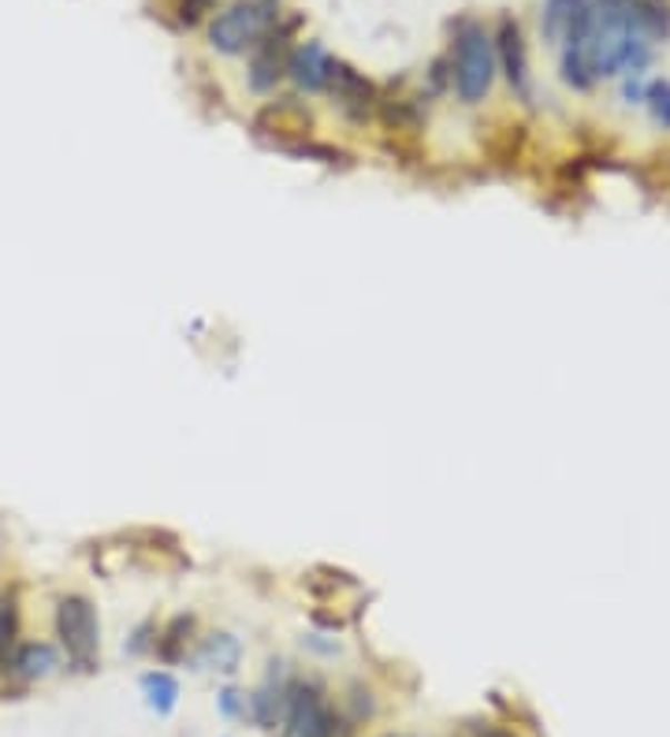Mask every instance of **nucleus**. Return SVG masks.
Masks as SVG:
<instances>
[{
  "instance_id": "1",
  "label": "nucleus",
  "mask_w": 670,
  "mask_h": 737,
  "mask_svg": "<svg viewBox=\"0 0 670 737\" xmlns=\"http://www.w3.org/2000/svg\"><path fill=\"white\" fill-rule=\"evenodd\" d=\"M451 90L462 104H481L492 93V82L499 74L496 38L492 30L477 19H459L451 27Z\"/></svg>"
},
{
  "instance_id": "2",
  "label": "nucleus",
  "mask_w": 670,
  "mask_h": 737,
  "mask_svg": "<svg viewBox=\"0 0 670 737\" xmlns=\"http://www.w3.org/2000/svg\"><path fill=\"white\" fill-rule=\"evenodd\" d=\"M283 19L280 0H231L209 23V46L223 57H242Z\"/></svg>"
},
{
  "instance_id": "3",
  "label": "nucleus",
  "mask_w": 670,
  "mask_h": 737,
  "mask_svg": "<svg viewBox=\"0 0 670 737\" xmlns=\"http://www.w3.org/2000/svg\"><path fill=\"white\" fill-rule=\"evenodd\" d=\"M347 719L328 704V693L317 678H298L287 686L280 737H343Z\"/></svg>"
},
{
  "instance_id": "4",
  "label": "nucleus",
  "mask_w": 670,
  "mask_h": 737,
  "mask_svg": "<svg viewBox=\"0 0 670 737\" xmlns=\"http://www.w3.org/2000/svg\"><path fill=\"white\" fill-rule=\"evenodd\" d=\"M57 637L63 656L71 659L79 670H93L98 664V645H101V626H98V611L87 596L68 592L57 600Z\"/></svg>"
},
{
  "instance_id": "5",
  "label": "nucleus",
  "mask_w": 670,
  "mask_h": 737,
  "mask_svg": "<svg viewBox=\"0 0 670 737\" xmlns=\"http://www.w3.org/2000/svg\"><path fill=\"white\" fill-rule=\"evenodd\" d=\"M298 19H287L283 27H276L272 34H264L258 46L250 49V68H247V82L253 93H272L280 87V79H287V60H291V34H294Z\"/></svg>"
},
{
  "instance_id": "6",
  "label": "nucleus",
  "mask_w": 670,
  "mask_h": 737,
  "mask_svg": "<svg viewBox=\"0 0 670 737\" xmlns=\"http://www.w3.org/2000/svg\"><path fill=\"white\" fill-rule=\"evenodd\" d=\"M328 93H332V104L347 116L350 123H369L372 116H377V104H380L377 82L366 79L358 68H350L347 60L332 63V82H328Z\"/></svg>"
},
{
  "instance_id": "7",
  "label": "nucleus",
  "mask_w": 670,
  "mask_h": 737,
  "mask_svg": "<svg viewBox=\"0 0 670 737\" xmlns=\"http://www.w3.org/2000/svg\"><path fill=\"white\" fill-rule=\"evenodd\" d=\"M496 57H499V71L507 74L510 90L521 104H533V82H529V52H526V38H521L518 19L503 16L496 27Z\"/></svg>"
},
{
  "instance_id": "8",
  "label": "nucleus",
  "mask_w": 670,
  "mask_h": 737,
  "mask_svg": "<svg viewBox=\"0 0 670 737\" xmlns=\"http://www.w3.org/2000/svg\"><path fill=\"white\" fill-rule=\"evenodd\" d=\"M332 63L336 57H328L321 41H298L287 60V79L294 82L298 93H324L332 82Z\"/></svg>"
},
{
  "instance_id": "9",
  "label": "nucleus",
  "mask_w": 670,
  "mask_h": 737,
  "mask_svg": "<svg viewBox=\"0 0 670 737\" xmlns=\"http://www.w3.org/2000/svg\"><path fill=\"white\" fill-rule=\"evenodd\" d=\"M592 0H544L540 8V34L548 46H567L570 38H578L589 30Z\"/></svg>"
},
{
  "instance_id": "10",
  "label": "nucleus",
  "mask_w": 670,
  "mask_h": 737,
  "mask_svg": "<svg viewBox=\"0 0 670 737\" xmlns=\"http://www.w3.org/2000/svg\"><path fill=\"white\" fill-rule=\"evenodd\" d=\"M8 670L23 681H41L60 670V651L49 640H19L12 659H8Z\"/></svg>"
},
{
  "instance_id": "11",
  "label": "nucleus",
  "mask_w": 670,
  "mask_h": 737,
  "mask_svg": "<svg viewBox=\"0 0 670 737\" xmlns=\"http://www.w3.org/2000/svg\"><path fill=\"white\" fill-rule=\"evenodd\" d=\"M194 664L206 667V670H217V675H236L239 664H242V645L236 634H228V629H212L198 640L194 648Z\"/></svg>"
},
{
  "instance_id": "12",
  "label": "nucleus",
  "mask_w": 670,
  "mask_h": 737,
  "mask_svg": "<svg viewBox=\"0 0 670 737\" xmlns=\"http://www.w3.org/2000/svg\"><path fill=\"white\" fill-rule=\"evenodd\" d=\"M377 120L384 123L391 135H418L424 123V109L418 98H380Z\"/></svg>"
},
{
  "instance_id": "13",
  "label": "nucleus",
  "mask_w": 670,
  "mask_h": 737,
  "mask_svg": "<svg viewBox=\"0 0 670 737\" xmlns=\"http://www.w3.org/2000/svg\"><path fill=\"white\" fill-rule=\"evenodd\" d=\"M194 629H198V618L194 615H179L172 623L164 626V634L157 637L153 651L164 659V664H176V659L187 656V645L194 640Z\"/></svg>"
},
{
  "instance_id": "14",
  "label": "nucleus",
  "mask_w": 670,
  "mask_h": 737,
  "mask_svg": "<svg viewBox=\"0 0 670 737\" xmlns=\"http://www.w3.org/2000/svg\"><path fill=\"white\" fill-rule=\"evenodd\" d=\"M142 693H146V704L157 715H172L176 711L179 681L168 675V670H149V675H142Z\"/></svg>"
},
{
  "instance_id": "15",
  "label": "nucleus",
  "mask_w": 670,
  "mask_h": 737,
  "mask_svg": "<svg viewBox=\"0 0 670 737\" xmlns=\"http://www.w3.org/2000/svg\"><path fill=\"white\" fill-rule=\"evenodd\" d=\"M19 645V600L16 592L0 596V667L8 670V659Z\"/></svg>"
},
{
  "instance_id": "16",
  "label": "nucleus",
  "mask_w": 670,
  "mask_h": 737,
  "mask_svg": "<svg viewBox=\"0 0 670 737\" xmlns=\"http://www.w3.org/2000/svg\"><path fill=\"white\" fill-rule=\"evenodd\" d=\"M644 104H648V112H652V120L663 127V131H670V82L667 79L648 82Z\"/></svg>"
},
{
  "instance_id": "17",
  "label": "nucleus",
  "mask_w": 670,
  "mask_h": 737,
  "mask_svg": "<svg viewBox=\"0 0 670 737\" xmlns=\"http://www.w3.org/2000/svg\"><path fill=\"white\" fill-rule=\"evenodd\" d=\"M212 8H217V0H176L172 12H176V23L190 30V27L206 23Z\"/></svg>"
},
{
  "instance_id": "18",
  "label": "nucleus",
  "mask_w": 670,
  "mask_h": 737,
  "mask_svg": "<svg viewBox=\"0 0 670 737\" xmlns=\"http://www.w3.org/2000/svg\"><path fill=\"white\" fill-rule=\"evenodd\" d=\"M217 704H220V711L228 715V719H247V715H250V697L242 689H236V686H223Z\"/></svg>"
},
{
  "instance_id": "19",
  "label": "nucleus",
  "mask_w": 670,
  "mask_h": 737,
  "mask_svg": "<svg viewBox=\"0 0 670 737\" xmlns=\"http://www.w3.org/2000/svg\"><path fill=\"white\" fill-rule=\"evenodd\" d=\"M644 82H641V74H626V82H622V98L630 101V104H641L644 101Z\"/></svg>"
},
{
  "instance_id": "20",
  "label": "nucleus",
  "mask_w": 670,
  "mask_h": 737,
  "mask_svg": "<svg viewBox=\"0 0 670 737\" xmlns=\"http://www.w3.org/2000/svg\"><path fill=\"white\" fill-rule=\"evenodd\" d=\"M481 737H510V734H503V730H488V734H481Z\"/></svg>"
}]
</instances>
